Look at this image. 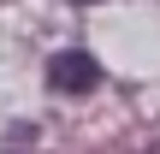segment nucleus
Returning <instances> with one entry per match:
<instances>
[{
	"instance_id": "obj_2",
	"label": "nucleus",
	"mask_w": 160,
	"mask_h": 154,
	"mask_svg": "<svg viewBox=\"0 0 160 154\" xmlns=\"http://www.w3.org/2000/svg\"><path fill=\"white\" fill-rule=\"evenodd\" d=\"M71 6H95V0H71Z\"/></svg>"
},
{
	"instance_id": "obj_1",
	"label": "nucleus",
	"mask_w": 160,
	"mask_h": 154,
	"mask_svg": "<svg viewBox=\"0 0 160 154\" xmlns=\"http://www.w3.org/2000/svg\"><path fill=\"white\" fill-rule=\"evenodd\" d=\"M101 83V65H95V53H83V47H65V53H53L48 59V89L53 95H89Z\"/></svg>"
}]
</instances>
